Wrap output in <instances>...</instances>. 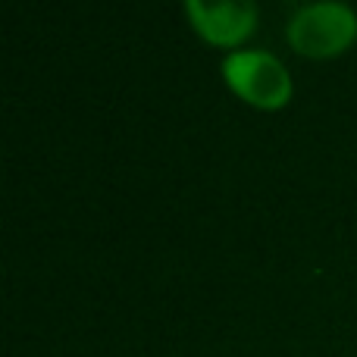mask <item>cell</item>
Instances as JSON below:
<instances>
[{
  "label": "cell",
  "instance_id": "cell-1",
  "mask_svg": "<svg viewBox=\"0 0 357 357\" xmlns=\"http://www.w3.org/2000/svg\"><path fill=\"white\" fill-rule=\"evenodd\" d=\"M289 41L298 54L323 60L335 56L357 38V13L345 0H317L289 19Z\"/></svg>",
  "mask_w": 357,
  "mask_h": 357
},
{
  "label": "cell",
  "instance_id": "cell-2",
  "mask_svg": "<svg viewBox=\"0 0 357 357\" xmlns=\"http://www.w3.org/2000/svg\"><path fill=\"white\" fill-rule=\"evenodd\" d=\"M222 75L241 100L264 110L289 104L291 75L282 63L266 50H235L222 60Z\"/></svg>",
  "mask_w": 357,
  "mask_h": 357
},
{
  "label": "cell",
  "instance_id": "cell-3",
  "mask_svg": "<svg viewBox=\"0 0 357 357\" xmlns=\"http://www.w3.org/2000/svg\"><path fill=\"white\" fill-rule=\"evenodd\" d=\"M185 10L197 35L220 47L241 44L257 25L254 0H185Z\"/></svg>",
  "mask_w": 357,
  "mask_h": 357
}]
</instances>
